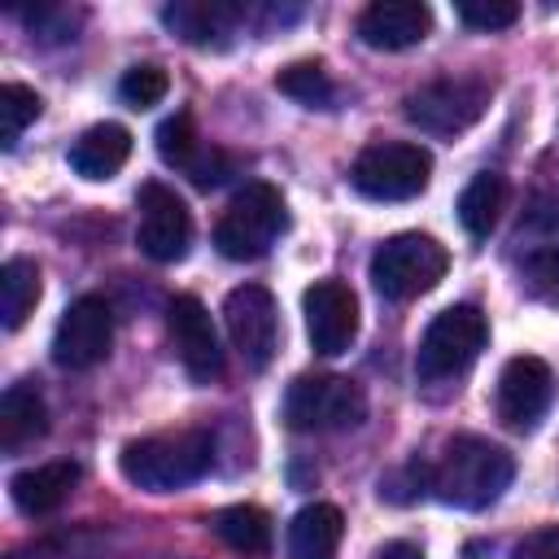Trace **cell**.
<instances>
[{
	"label": "cell",
	"instance_id": "obj_1",
	"mask_svg": "<svg viewBox=\"0 0 559 559\" xmlns=\"http://www.w3.org/2000/svg\"><path fill=\"white\" fill-rule=\"evenodd\" d=\"M515 476V459L485 437H454L428 467V489L463 511L489 507Z\"/></svg>",
	"mask_w": 559,
	"mask_h": 559
},
{
	"label": "cell",
	"instance_id": "obj_2",
	"mask_svg": "<svg viewBox=\"0 0 559 559\" xmlns=\"http://www.w3.org/2000/svg\"><path fill=\"white\" fill-rule=\"evenodd\" d=\"M214 463V441L210 432L197 428H179V432H157V437H140L118 454V472L148 493H170L183 489L192 480H201Z\"/></svg>",
	"mask_w": 559,
	"mask_h": 559
},
{
	"label": "cell",
	"instance_id": "obj_3",
	"mask_svg": "<svg viewBox=\"0 0 559 559\" xmlns=\"http://www.w3.org/2000/svg\"><path fill=\"white\" fill-rule=\"evenodd\" d=\"M284 227H288V210H284L280 188L253 179L231 197V205L214 223V245L231 262H253L275 245Z\"/></svg>",
	"mask_w": 559,
	"mask_h": 559
},
{
	"label": "cell",
	"instance_id": "obj_4",
	"mask_svg": "<svg viewBox=\"0 0 559 559\" xmlns=\"http://www.w3.org/2000/svg\"><path fill=\"white\" fill-rule=\"evenodd\" d=\"M450 266V253L441 240L424 231H397L371 253V284L389 301H411L441 284Z\"/></svg>",
	"mask_w": 559,
	"mask_h": 559
},
{
	"label": "cell",
	"instance_id": "obj_5",
	"mask_svg": "<svg viewBox=\"0 0 559 559\" xmlns=\"http://www.w3.org/2000/svg\"><path fill=\"white\" fill-rule=\"evenodd\" d=\"M428 179L432 153L411 140H376L349 166V183L371 201H411L428 188Z\"/></svg>",
	"mask_w": 559,
	"mask_h": 559
},
{
	"label": "cell",
	"instance_id": "obj_6",
	"mask_svg": "<svg viewBox=\"0 0 559 559\" xmlns=\"http://www.w3.org/2000/svg\"><path fill=\"white\" fill-rule=\"evenodd\" d=\"M284 419L297 432H341L367 419V393L349 376H297L284 393Z\"/></svg>",
	"mask_w": 559,
	"mask_h": 559
},
{
	"label": "cell",
	"instance_id": "obj_7",
	"mask_svg": "<svg viewBox=\"0 0 559 559\" xmlns=\"http://www.w3.org/2000/svg\"><path fill=\"white\" fill-rule=\"evenodd\" d=\"M489 323L480 314V306H445L419 336V354H415V376L419 380H445L459 376L476 362V354L485 349Z\"/></svg>",
	"mask_w": 559,
	"mask_h": 559
},
{
	"label": "cell",
	"instance_id": "obj_8",
	"mask_svg": "<svg viewBox=\"0 0 559 559\" xmlns=\"http://www.w3.org/2000/svg\"><path fill=\"white\" fill-rule=\"evenodd\" d=\"M485 105H489V83L459 74V79H437V83H424L419 92H411L406 118L428 135H459L472 122H480Z\"/></svg>",
	"mask_w": 559,
	"mask_h": 559
},
{
	"label": "cell",
	"instance_id": "obj_9",
	"mask_svg": "<svg viewBox=\"0 0 559 559\" xmlns=\"http://www.w3.org/2000/svg\"><path fill=\"white\" fill-rule=\"evenodd\" d=\"M223 323H227L231 345L240 349V358L253 371H262L275 358V349H280V306L262 284L231 288L227 301H223Z\"/></svg>",
	"mask_w": 559,
	"mask_h": 559
},
{
	"label": "cell",
	"instance_id": "obj_10",
	"mask_svg": "<svg viewBox=\"0 0 559 559\" xmlns=\"http://www.w3.org/2000/svg\"><path fill=\"white\" fill-rule=\"evenodd\" d=\"M109 349H114V310L100 297L70 301L52 332V358L70 371H87L105 362Z\"/></svg>",
	"mask_w": 559,
	"mask_h": 559
},
{
	"label": "cell",
	"instance_id": "obj_11",
	"mask_svg": "<svg viewBox=\"0 0 559 559\" xmlns=\"http://www.w3.org/2000/svg\"><path fill=\"white\" fill-rule=\"evenodd\" d=\"M135 245L153 262H179L188 253V245H192V214H188L183 197H175V188H166V183H144L140 188Z\"/></svg>",
	"mask_w": 559,
	"mask_h": 559
},
{
	"label": "cell",
	"instance_id": "obj_12",
	"mask_svg": "<svg viewBox=\"0 0 559 559\" xmlns=\"http://www.w3.org/2000/svg\"><path fill=\"white\" fill-rule=\"evenodd\" d=\"M301 310H306V336L323 358L345 354L349 341L358 336V297L341 280H314L301 297Z\"/></svg>",
	"mask_w": 559,
	"mask_h": 559
},
{
	"label": "cell",
	"instance_id": "obj_13",
	"mask_svg": "<svg viewBox=\"0 0 559 559\" xmlns=\"http://www.w3.org/2000/svg\"><path fill=\"white\" fill-rule=\"evenodd\" d=\"M166 328H170V345L183 362V371L197 384H210L223 376V349H218V332L210 323V310L197 297H175L166 310Z\"/></svg>",
	"mask_w": 559,
	"mask_h": 559
},
{
	"label": "cell",
	"instance_id": "obj_14",
	"mask_svg": "<svg viewBox=\"0 0 559 559\" xmlns=\"http://www.w3.org/2000/svg\"><path fill=\"white\" fill-rule=\"evenodd\" d=\"M555 397V371L537 354H515L498 376V419L507 428H533Z\"/></svg>",
	"mask_w": 559,
	"mask_h": 559
},
{
	"label": "cell",
	"instance_id": "obj_15",
	"mask_svg": "<svg viewBox=\"0 0 559 559\" xmlns=\"http://www.w3.org/2000/svg\"><path fill=\"white\" fill-rule=\"evenodd\" d=\"M432 31V13L419 0H376L358 13V39L380 52H402L424 44Z\"/></svg>",
	"mask_w": 559,
	"mask_h": 559
},
{
	"label": "cell",
	"instance_id": "obj_16",
	"mask_svg": "<svg viewBox=\"0 0 559 559\" xmlns=\"http://www.w3.org/2000/svg\"><path fill=\"white\" fill-rule=\"evenodd\" d=\"M79 485V463L70 459H52V463H39V467H26L9 480V493L17 502L22 515H48L57 511Z\"/></svg>",
	"mask_w": 559,
	"mask_h": 559
},
{
	"label": "cell",
	"instance_id": "obj_17",
	"mask_svg": "<svg viewBox=\"0 0 559 559\" xmlns=\"http://www.w3.org/2000/svg\"><path fill=\"white\" fill-rule=\"evenodd\" d=\"M240 17H245V9H240V4H223V0H175V4L162 9V22H166L179 39L201 44V48L223 44V39L236 31Z\"/></svg>",
	"mask_w": 559,
	"mask_h": 559
},
{
	"label": "cell",
	"instance_id": "obj_18",
	"mask_svg": "<svg viewBox=\"0 0 559 559\" xmlns=\"http://www.w3.org/2000/svg\"><path fill=\"white\" fill-rule=\"evenodd\" d=\"M131 157V131L118 127V122H96L87 127L74 144H70V166L74 175L100 183V179H114Z\"/></svg>",
	"mask_w": 559,
	"mask_h": 559
},
{
	"label": "cell",
	"instance_id": "obj_19",
	"mask_svg": "<svg viewBox=\"0 0 559 559\" xmlns=\"http://www.w3.org/2000/svg\"><path fill=\"white\" fill-rule=\"evenodd\" d=\"M345 515L332 502H310L288 524V559H336Z\"/></svg>",
	"mask_w": 559,
	"mask_h": 559
},
{
	"label": "cell",
	"instance_id": "obj_20",
	"mask_svg": "<svg viewBox=\"0 0 559 559\" xmlns=\"http://www.w3.org/2000/svg\"><path fill=\"white\" fill-rule=\"evenodd\" d=\"M44 432H48V406H44L39 389L26 384V380L9 384L4 397H0V445L4 450H22Z\"/></svg>",
	"mask_w": 559,
	"mask_h": 559
},
{
	"label": "cell",
	"instance_id": "obj_21",
	"mask_svg": "<svg viewBox=\"0 0 559 559\" xmlns=\"http://www.w3.org/2000/svg\"><path fill=\"white\" fill-rule=\"evenodd\" d=\"M507 205V179L498 170H480L463 192H459V223L472 236H489L498 227V214Z\"/></svg>",
	"mask_w": 559,
	"mask_h": 559
},
{
	"label": "cell",
	"instance_id": "obj_22",
	"mask_svg": "<svg viewBox=\"0 0 559 559\" xmlns=\"http://www.w3.org/2000/svg\"><path fill=\"white\" fill-rule=\"evenodd\" d=\"M35 301H39V266L31 258H9L0 266V323L17 332L35 310Z\"/></svg>",
	"mask_w": 559,
	"mask_h": 559
},
{
	"label": "cell",
	"instance_id": "obj_23",
	"mask_svg": "<svg viewBox=\"0 0 559 559\" xmlns=\"http://www.w3.org/2000/svg\"><path fill=\"white\" fill-rule=\"evenodd\" d=\"M214 533H218L236 555H262V550L271 546V520H266L262 507H249V502L218 511V515H214Z\"/></svg>",
	"mask_w": 559,
	"mask_h": 559
},
{
	"label": "cell",
	"instance_id": "obj_24",
	"mask_svg": "<svg viewBox=\"0 0 559 559\" xmlns=\"http://www.w3.org/2000/svg\"><path fill=\"white\" fill-rule=\"evenodd\" d=\"M275 87H280L284 96L310 105V109H328L332 96H336V87H332V79H328V70H323L319 61H293L288 70H280Z\"/></svg>",
	"mask_w": 559,
	"mask_h": 559
},
{
	"label": "cell",
	"instance_id": "obj_25",
	"mask_svg": "<svg viewBox=\"0 0 559 559\" xmlns=\"http://www.w3.org/2000/svg\"><path fill=\"white\" fill-rule=\"evenodd\" d=\"M39 109H44V100H39L31 87L4 83V87H0V148H13V144L22 140V131L39 118Z\"/></svg>",
	"mask_w": 559,
	"mask_h": 559
},
{
	"label": "cell",
	"instance_id": "obj_26",
	"mask_svg": "<svg viewBox=\"0 0 559 559\" xmlns=\"http://www.w3.org/2000/svg\"><path fill=\"white\" fill-rule=\"evenodd\" d=\"M157 153H162V162H170V166H179V170L192 175V166L201 162L205 148H201V140H197L188 114H175V118H166V122L157 127Z\"/></svg>",
	"mask_w": 559,
	"mask_h": 559
},
{
	"label": "cell",
	"instance_id": "obj_27",
	"mask_svg": "<svg viewBox=\"0 0 559 559\" xmlns=\"http://www.w3.org/2000/svg\"><path fill=\"white\" fill-rule=\"evenodd\" d=\"M166 87H170V79H166V70L153 66V61L131 66V70L118 79V96H122L131 109H153V105L166 96Z\"/></svg>",
	"mask_w": 559,
	"mask_h": 559
},
{
	"label": "cell",
	"instance_id": "obj_28",
	"mask_svg": "<svg viewBox=\"0 0 559 559\" xmlns=\"http://www.w3.org/2000/svg\"><path fill=\"white\" fill-rule=\"evenodd\" d=\"M520 4L511 0H463L459 4V22H467L472 31H507L515 26Z\"/></svg>",
	"mask_w": 559,
	"mask_h": 559
},
{
	"label": "cell",
	"instance_id": "obj_29",
	"mask_svg": "<svg viewBox=\"0 0 559 559\" xmlns=\"http://www.w3.org/2000/svg\"><path fill=\"white\" fill-rule=\"evenodd\" d=\"M511 559H559V524L533 528V533L511 550Z\"/></svg>",
	"mask_w": 559,
	"mask_h": 559
},
{
	"label": "cell",
	"instance_id": "obj_30",
	"mask_svg": "<svg viewBox=\"0 0 559 559\" xmlns=\"http://www.w3.org/2000/svg\"><path fill=\"white\" fill-rule=\"evenodd\" d=\"M533 271H537L542 280L559 284V245H555V249H542V253L533 258Z\"/></svg>",
	"mask_w": 559,
	"mask_h": 559
},
{
	"label": "cell",
	"instance_id": "obj_31",
	"mask_svg": "<svg viewBox=\"0 0 559 559\" xmlns=\"http://www.w3.org/2000/svg\"><path fill=\"white\" fill-rule=\"evenodd\" d=\"M376 559H424V555H419V546H411V542H389Z\"/></svg>",
	"mask_w": 559,
	"mask_h": 559
}]
</instances>
